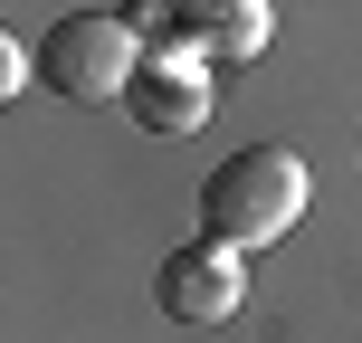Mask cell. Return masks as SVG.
Here are the masks:
<instances>
[{
	"mask_svg": "<svg viewBox=\"0 0 362 343\" xmlns=\"http://www.w3.org/2000/svg\"><path fill=\"white\" fill-rule=\"evenodd\" d=\"M296 219H305V153L296 144H238L229 163L200 181V238H219L238 257L286 238Z\"/></svg>",
	"mask_w": 362,
	"mask_h": 343,
	"instance_id": "6da1fadb",
	"label": "cell"
},
{
	"mask_svg": "<svg viewBox=\"0 0 362 343\" xmlns=\"http://www.w3.org/2000/svg\"><path fill=\"white\" fill-rule=\"evenodd\" d=\"M38 76L67 105H124L134 76H144V38L115 10H57V29L38 38Z\"/></svg>",
	"mask_w": 362,
	"mask_h": 343,
	"instance_id": "7a4b0ae2",
	"label": "cell"
},
{
	"mask_svg": "<svg viewBox=\"0 0 362 343\" xmlns=\"http://www.w3.org/2000/svg\"><path fill=\"white\" fill-rule=\"evenodd\" d=\"M153 296H163L172 325H229L248 306V257L219 248V238H191V248H172L153 267Z\"/></svg>",
	"mask_w": 362,
	"mask_h": 343,
	"instance_id": "3957f363",
	"label": "cell"
},
{
	"mask_svg": "<svg viewBox=\"0 0 362 343\" xmlns=\"http://www.w3.org/2000/svg\"><path fill=\"white\" fill-rule=\"evenodd\" d=\"M134 124H153V134H191V124H210V57H191V48H163V57H144V76H134Z\"/></svg>",
	"mask_w": 362,
	"mask_h": 343,
	"instance_id": "277c9868",
	"label": "cell"
},
{
	"mask_svg": "<svg viewBox=\"0 0 362 343\" xmlns=\"http://www.w3.org/2000/svg\"><path fill=\"white\" fill-rule=\"evenodd\" d=\"M172 29L191 38V57H257L267 48V29H276V10L267 0H210V10H172Z\"/></svg>",
	"mask_w": 362,
	"mask_h": 343,
	"instance_id": "5b68a950",
	"label": "cell"
},
{
	"mask_svg": "<svg viewBox=\"0 0 362 343\" xmlns=\"http://www.w3.org/2000/svg\"><path fill=\"white\" fill-rule=\"evenodd\" d=\"M19 86H29V38L10 29V38H0V95H19Z\"/></svg>",
	"mask_w": 362,
	"mask_h": 343,
	"instance_id": "8992f818",
	"label": "cell"
}]
</instances>
